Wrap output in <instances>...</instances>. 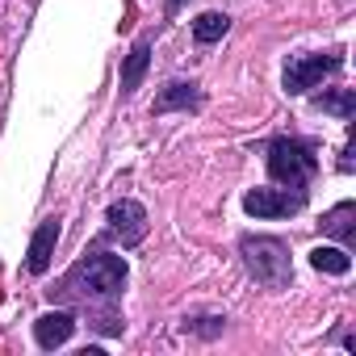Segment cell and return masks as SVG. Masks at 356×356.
<instances>
[{"mask_svg": "<svg viewBox=\"0 0 356 356\" xmlns=\"http://www.w3.org/2000/svg\"><path fill=\"white\" fill-rule=\"evenodd\" d=\"M67 293H80V298H118L126 289V260L122 256H109V252H97L88 260H80L67 281H63Z\"/></svg>", "mask_w": 356, "mask_h": 356, "instance_id": "6da1fadb", "label": "cell"}, {"mask_svg": "<svg viewBox=\"0 0 356 356\" xmlns=\"http://www.w3.org/2000/svg\"><path fill=\"white\" fill-rule=\"evenodd\" d=\"M318 172V159H314V147L302 143V138H273L268 143V176L277 185L293 189V193H306V185L314 181Z\"/></svg>", "mask_w": 356, "mask_h": 356, "instance_id": "7a4b0ae2", "label": "cell"}, {"mask_svg": "<svg viewBox=\"0 0 356 356\" xmlns=\"http://www.w3.org/2000/svg\"><path fill=\"white\" fill-rule=\"evenodd\" d=\"M239 252H243L248 273H252L260 285H268V289H285V285L293 281L289 248H285L281 239H273V235H248V239L239 243Z\"/></svg>", "mask_w": 356, "mask_h": 356, "instance_id": "3957f363", "label": "cell"}, {"mask_svg": "<svg viewBox=\"0 0 356 356\" xmlns=\"http://www.w3.org/2000/svg\"><path fill=\"white\" fill-rule=\"evenodd\" d=\"M339 55H293L285 63V92L289 97H302L310 88H318L331 72H339Z\"/></svg>", "mask_w": 356, "mask_h": 356, "instance_id": "277c9868", "label": "cell"}, {"mask_svg": "<svg viewBox=\"0 0 356 356\" xmlns=\"http://www.w3.org/2000/svg\"><path fill=\"white\" fill-rule=\"evenodd\" d=\"M306 206V193H285V189H252L243 197V210L252 218H289Z\"/></svg>", "mask_w": 356, "mask_h": 356, "instance_id": "5b68a950", "label": "cell"}, {"mask_svg": "<svg viewBox=\"0 0 356 356\" xmlns=\"http://www.w3.org/2000/svg\"><path fill=\"white\" fill-rule=\"evenodd\" d=\"M109 235L113 239H122V248H134V243H143V235H147V210L138 206V202H130V197H122V202H113L109 206Z\"/></svg>", "mask_w": 356, "mask_h": 356, "instance_id": "8992f818", "label": "cell"}, {"mask_svg": "<svg viewBox=\"0 0 356 356\" xmlns=\"http://www.w3.org/2000/svg\"><path fill=\"white\" fill-rule=\"evenodd\" d=\"M55 243H59V218H47V222L34 231V239H30V256H26V268H30L34 277H42V273L51 268Z\"/></svg>", "mask_w": 356, "mask_h": 356, "instance_id": "52a82bcc", "label": "cell"}, {"mask_svg": "<svg viewBox=\"0 0 356 356\" xmlns=\"http://www.w3.org/2000/svg\"><path fill=\"white\" fill-rule=\"evenodd\" d=\"M72 331H76V318H72L67 310H51V314H42V318L34 323V339H38V348H47V352L63 348V343L72 339Z\"/></svg>", "mask_w": 356, "mask_h": 356, "instance_id": "ba28073f", "label": "cell"}, {"mask_svg": "<svg viewBox=\"0 0 356 356\" xmlns=\"http://www.w3.org/2000/svg\"><path fill=\"white\" fill-rule=\"evenodd\" d=\"M202 105V88L189 84V80H172L163 84V92L155 97V113H172V109H193Z\"/></svg>", "mask_w": 356, "mask_h": 356, "instance_id": "9c48e42d", "label": "cell"}, {"mask_svg": "<svg viewBox=\"0 0 356 356\" xmlns=\"http://www.w3.org/2000/svg\"><path fill=\"white\" fill-rule=\"evenodd\" d=\"M147 63H151V38L143 34V38L130 47V55H126V67H122V97H130V92L143 84V76H147Z\"/></svg>", "mask_w": 356, "mask_h": 356, "instance_id": "30bf717a", "label": "cell"}, {"mask_svg": "<svg viewBox=\"0 0 356 356\" xmlns=\"http://www.w3.org/2000/svg\"><path fill=\"white\" fill-rule=\"evenodd\" d=\"M352 218H356V206H352V202H339L335 210H327V214H323V235H335V239H352V235H356Z\"/></svg>", "mask_w": 356, "mask_h": 356, "instance_id": "8fae6325", "label": "cell"}, {"mask_svg": "<svg viewBox=\"0 0 356 356\" xmlns=\"http://www.w3.org/2000/svg\"><path fill=\"white\" fill-rule=\"evenodd\" d=\"M310 264H314L318 273H331V277H343V273L352 268V256H348L343 248H314V252H310Z\"/></svg>", "mask_w": 356, "mask_h": 356, "instance_id": "7c38bea8", "label": "cell"}, {"mask_svg": "<svg viewBox=\"0 0 356 356\" xmlns=\"http://www.w3.org/2000/svg\"><path fill=\"white\" fill-rule=\"evenodd\" d=\"M227 30H231V17H227V13H202V17L193 22V38H197L202 47L218 42V38H222Z\"/></svg>", "mask_w": 356, "mask_h": 356, "instance_id": "4fadbf2b", "label": "cell"}, {"mask_svg": "<svg viewBox=\"0 0 356 356\" xmlns=\"http://www.w3.org/2000/svg\"><path fill=\"white\" fill-rule=\"evenodd\" d=\"M314 105H318V109H327V113H335L339 122H352V118H356V92H352V88H339V92H323Z\"/></svg>", "mask_w": 356, "mask_h": 356, "instance_id": "5bb4252c", "label": "cell"}, {"mask_svg": "<svg viewBox=\"0 0 356 356\" xmlns=\"http://www.w3.org/2000/svg\"><path fill=\"white\" fill-rule=\"evenodd\" d=\"M185 5H189V0H163V17H176Z\"/></svg>", "mask_w": 356, "mask_h": 356, "instance_id": "9a60e30c", "label": "cell"}]
</instances>
